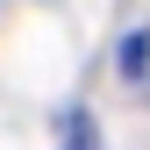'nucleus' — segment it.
Masks as SVG:
<instances>
[{
  "label": "nucleus",
  "mask_w": 150,
  "mask_h": 150,
  "mask_svg": "<svg viewBox=\"0 0 150 150\" xmlns=\"http://www.w3.org/2000/svg\"><path fill=\"white\" fill-rule=\"evenodd\" d=\"M57 150H100V129H93V115H64V143Z\"/></svg>",
  "instance_id": "obj_2"
},
{
  "label": "nucleus",
  "mask_w": 150,
  "mask_h": 150,
  "mask_svg": "<svg viewBox=\"0 0 150 150\" xmlns=\"http://www.w3.org/2000/svg\"><path fill=\"white\" fill-rule=\"evenodd\" d=\"M143 64H150V36H143V29H129V36H122V50H115V71H122L129 86H143Z\"/></svg>",
  "instance_id": "obj_1"
}]
</instances>
